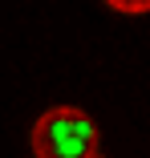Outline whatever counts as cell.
Here are the masks:
<instances>
[{
  "label": "cell",
  "mask_w": 150,
  "mask_h": 158,
  "mask_svg": "<svg viewBox=\"0 0 150 158\" xmlns=\"http://www.w3.org/2000/svg\"><path fill=\"white\" fill-rule=\"evenodd\" d=\"M37 158H94L98 154V122L77 106H53L33 126Z\"/></svg>",
  "instance_id": "1"
},
{
  "label": "cell",
  "mask_w": 150,
  "mask_h": 158,
  "mask_svg": "<svg viewBox=\"0 0 150 158\" xmlns=\"http://www.w3.org/2000/svg\"><path fill=\"white\" fill-rule=\"evenodd\" d=\"M94 158H98V154H94Z\"/></svg>",
  "instance_id": "3"
},
{
  "label": "cell",
  "mask_w": 150,
  "mask_h": 158,
  "mask_svg": "<svg viewBox=\"0 0 150 158\" xmlns=\"http://www.w3.org/2000/svg\"><path fill=\"white\" fill-rule=\"evenodd\" d=\"M110 8L126 12V16H138V12H150V0H106Z\"/></svg>",
  "instance_id": "2"
}]
</instances>
